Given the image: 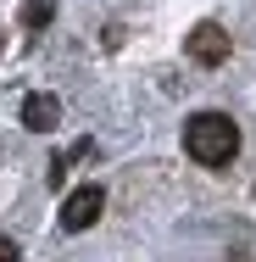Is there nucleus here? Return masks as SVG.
<instances>
[{
    "label": "nucleus",
    "instance_id": "obj_5",
    "mask_svg": "<svg viewBox=\"0 0 256 262\" xmlns=\"http://www.w3.org/2000/svg\"><path fill=\"white\" fill-rule=\"evenodd\" d=\"M51 17H56V0H28L22 6V28H45Z\"/></svg>",
    "mask_w": 256,
    "mask_h": 262
},
{
    "label": "nucleus",
    "instance_id": "obj_1",
    "mask_svg": "<svg viewBox=\"0 0 256 262\" xmlns=\"http://www.w3.org/2000/svg\"><path fill=\"white\" fill-rule=\"evenodd\" d=\"M184 151L201 162V167H228L240 151V128L228 112H195L184 123Z\"/></svg>",
    "mask_w": 256,
    "mask_h": 262
},
{
    "label": "nucleus",
    "instance_id": "obj_2",
    "mask_svg": "<svg viewBox=\"0 0 256 262\" xmlns=\"http://www.w3.org/2000/svg\"><path fill=\"white\" fill-rule=\"evenodd\" d=\"M106 207V195H101V184H78L67 201H61V229H73V234H84L95 217H101Z\"/></svg>",
    "mask_w": 256,
    "mask_h": 262
},
{
    "label": "nucleus",
    "instance_id": "obj_6",
    "mask_svg": "<svg viewBox=\"0 0 256 262\" xmlns=\"http://www.w3.org/2000/svg\"><path fill=\"white\" fill-rule=\"evenodd\" d=\"M0 262H17V246H11L6 234H0Z\"/></svg>",
    "mask_w": 256,
    "mask_h": 262
},
{
    "label": "nucleus",
    "instance_id": "obj_3",
    "mask_svg": "<svg viewBox=\"0 0 256 262\" xmlns=\"http://www.w3.org/2000/svg\"><path fill=\"white\" fill-rule=\"evenodd\" d=\"M184 51H190V61H201V67H217V61H228V34L217 23H195L190 39H184Z\"/></svg>",
    "mask_w": 256,
    "mask_h": 262
},
{
    "label": "nucleus",
    "instance_id": "obj_4",
    "mask_svg": "<svg viewBox=\"0 0 256 262\" xmlns=\"http://www.w3.org/2000/svg\"><path fill=\"white\" fill-rule=\"evenodd\" d=\"M56 123H61V101H56V95H45V90H39V95H28V101H22V128L51 134Z\"/></svg>",
    "mask_w": 256,
    "mask_h": 262
}]
</instances>
